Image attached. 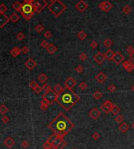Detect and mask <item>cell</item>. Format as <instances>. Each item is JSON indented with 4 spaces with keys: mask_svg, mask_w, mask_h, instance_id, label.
<instances>
[{
    "mask_svg": "<svg viewBox=\"0 0 134 149\" xmlns=\"http://www.w3.org/2000/svg\"><path fill=\"white\" fill-rule=\"evenodd\" d=\"M44 36L46 39H50L52 36H53V34H52V32L50 31H47L44 33Z\"/></svg>",
    "mask_w": 134,
    "mask_h": 149,
    "instance_id": "obj_45",
    "label": "cell"
},
{
    "mask_svg": "<svg viewBox=\"0 0 134 149\" xmlns=\"http://www.w3.org/2000/svg\"><path fill=\"white\" fill-rule=\"evenodd\" d=\"M74 126L73 123L63 112H60L48 125V127L54 134L63 138L74 128Z\"/></svg>",
    "mask_w": 134,
    "mask_h": 149,
    "instance_id": "obj_1",
    "label": "cell"
},
{
    "mask_svg": "<svg viewBox=\"0 0 134 149\" xmlns=\"http://www.w3.org/2000/svg\"><path fill=\"white\" fill-rule=\"evenodd\" d=\"M114 105H115L113 104V102H111V101L107 100L101 105L100 109L105 114H108V113H110L111 112V110H112V109H113Z\"/></svg>",
    "mask_w": 134,
    "mask_h": 149,
    "instance_id": "obj_6",
    "label": "cell"
},
{
    "mask_svg": "<svg viewBox=\"0 0 134 149\" xmlns=\"http://www.w3.org/2000/svg\"><path fill=\"white\" fill-rule=\"evenodd\" d=\"M21 12H24V13H31V12H34L33 4L24 3V2L23 5H22V10H21Z\"/></svg>",
    "mask_w": 134,
    "mask_h": 149,
    "instance_id": "obj_11",
    "label": "cell"
},
{
    "mask_svg": "<svg viewBox=\"0 0 134 149\" xmlns=\"http://www.w3.org/2000/svg\"><path fill=\"white\" fill-rule=\"evenodd\" d=\"M49 106H50V103L46 100L43 99L41 100V101H40V109L42 110H44V111H46V110L49 108Z\"/></svg>",
    "mask_w": 134,
    "mask_h": 149,
    "instance_id": "obj_26",
    "label": "cell"
},
{
    "mask_svg": "<svg viewBox=\"0 0 134 149\" xmlns=\"http://www.w3.org/2000/svg\"><path fill=\"white\" fill-rule=\"evenodd\" d=\"M49 42L47 41H46V40H43V41H41V44H40V45H41V47H42V48H45V49H46L47 48V46L49 45Z\"/></svg>",
    "mask_w": 134,
    "mask_h": 149,
    "instance_id": "obj_49",
    "label": "cell"
},
{
    "mask_svg": "<svg viewBox=\"0 0 134 149\" xmlns=\"http://www.w3.org/2000/svg\"><path fill=\"white\" fill-rule=\"evenodd\" d=\"M22 52H21V49H20L19 47H14L11 50H10V55L11 56L13 57H17V56H19V55Z\"/></svg>",
    "mask_w": 134,
    "mask_h": 149,
    "instance_id": "obj_20",
    "label": "cell"
},
{
    "mask_svg": "<svg viewBox=\"0 0 134 149\" xmlns=\"http://www.w3.org/2000/svg\"><path fill=\"white\" fill-rule=\"evenodd\" d=\"M58 95L57 93H56L53 90H51L49 91H46L42 95V99L46 100L48 102L50 103V105H52L53 103H54L55 101H57L58 99Z\"/></svg>",
    "mask_w": 134,
    "mask_h": 149,
    "instance_id": "obj_4",
    "label": "cell"
},
{
    "mask_svg": "<svg viewBox=\"0 0 134 149\" xmlns=\"http://www.w3.org/2000/svg\"><path fill=\"white\" fill-rule=\"evenodd\" d=\"M21 147H22L24 149H26L29 147V143L27 140H23L22 143H21Z\"/></svg>",
    "mask_w": 134,
    "mask_h": 149,
    "instance_id": "obj_47",
    "label": "cell"
},
{
    "mask_svg": "<svg viewBox=\"0 0 134 149\" xmlns=\"http://www.w3.org/2000/svg\"><path fill=\"white\" fill-rule=\"evenodd\" d=\"M53 148V147H52V144L49 142V141H46L43 144V145H42V148Z\"/></svg>",
    "mask_w": 134,
    "mask_h": 149,
    "instance_id": "obj_50",
    "label": "cell"
},
{
    "mask_svg": "<svg viewBox=\"0 0 134 149\" xmlns=\"http://www.w3.org/2000/svg\"><path fill=\"white\" fill-rule=\"evenodd\" d=\"M112 45H113V41H112L111 39H109V38H107V39H105L104 41H103V45L107 49L111 48Z\"/></svg>",
    "mask_w": 134,
    "mask_h": 149,
    "instance_id": "obj_33",
    "label": "cell"
},
{
    "mask_svg": "<svg viewBox=\"0 0 134 149\" xmlns=\"http://www.w3.org/2000/svg\"><path fill=\"white\" fill-rule=\"evenodd\" d=\"M42 88H43V90L45 91V92L49 91L51 90V87H50V86L48 84H43Z\"/></svg>",
    "mask_w": 134,
    "mask_h": 149,
    "instance_id": "obj_48",
    "label": "cell"
},
{
    "mask_svg": "<svg viewBox=\"0 0 134 149\" xmlns=\"http://www.w3.org/2000/svg\"><path fill=\"white\" fill-rule=\"evenodd\" d=\"M21 52H22V53H24V54H27V53H28L29 52V48L28 46H24L22 49H21Z\"/></svg>",
    "mask_w": 134,
    "mask_h": 149,
    "instance_id": "obj_53",
    "label": "cell"
},
{
    "mask_svg": "<svg viewBox=\"0 0 134 149\" xmlns=\"http://www.w3.org/2000/svg\"><path fill=\"white\" fill-rule=\"evenodd\" d=\"M76 84H77L76 80L73 77H71V76H70L64 82V87L66 89H69V90H72L76 86Z\"/></svg>",
    "mask_w": 134,
    "mask_h": 149,
    "instance_id": "obj_8",
    "label": "cell"
},
{
    "mask_svg": "<svg viewBox=\"0 0 134 149\" xmlns=\"http://www.w3.org/2000/svg\"><path fill=\"white\" fill-rule=\"evenodd\" d=\"M75 71L77 72L78 74H81V73H83V72L84 71V68L82 65H78L75 67Z\"/></svg>",
    "mask_w": 134,
    "mask_h": 149,
    "instance_id": "obj_42",
    "label": "cell"
},
{
    "mask_svg": "<svg viewBox=\"0 0 134 149\" xmlns=\"http://www.w3.org/2000/svg\"><path fill=\"white\" fill-rule=\"evenodd\" d=\"M46 49L47 52H48L49 54L53 55V54H54L56 52H57V47H56L53 44L50 43V44H49L48 46H47V48H46Z\"/></svg>",
    "mask_w": 134,
    "mask_h": 149,
    "instance_id": "obj_22",
    "label": "cell"
},
{
    "mask_svg": "<svg viewBox=\"0 0 134 149\" xmlns=\"http://www.w3.org/2000/svg\"><path fill=\"white\" fill-rule=\"evenodd\" d=\"M115 122H117L118 123H122L123 121H124V117L122 115H117V116H115Z\"/></svg>",
    "mask_w": 134,
    "mask_h": 149,
    "instance_id": "obj_35",
    "label": "cell"
},
{
    "mask_svg": "<svg viewBox=\"0 0 134 149\" xmlns=\"http://www.w3.org/2000/svg\"><path fill=\"white\" fill-rule=\"evenodd\" d=\"M2 121L3 123H9V118L6 116H2Z\"/></svg>",
    "mask_w": 134,
    "mask_h": 149,
    "instance_id": "obj_56",
    "label": "cell"
},
{
    "mask_svg": "<svg viewBox=\"0 0 134 149\" xmlns=\"http://www.w3.org/2000/svg\"><path fill=\"white\" fill-rule=\"evenodd\" d=\"M64 90H65V87H63L60 84H56L55 86L53 87V91L57 93V95H60V94L64 92Z\"/></svg>",
    "mask_w": 134,
    "mask_h": 149,
    "instance_id": "obj_24",
    "label": "cell"
},
{
    "mask_svg": "<svg viewBox=\"0 0 134 149\" xmlns=\"http://www.w3.org/2000/svg\"><path fill=\"white\" fill-rule=\"evenodd\" d=\"M100 115H101L100 112L99 111L98 109L96 108V107L93 108V109L89 112V117H91L93 120H97V119L100 116Z\"/></svg>",
    "mask_w": 134,
    "mask_h": 149,
    "instance_id": "obj_12",
    "label": "cell"
},
{
    "mask_svg": "<svg viewBox=\"0 0 134 149\" xmlns=\"http://www.w3.org/2000/svg\"><path fill=\"white\" fill-rule=\"evenodd\" d=\"M88 7H89V5L84 1V0H80V1L75 5V8L81 12H85L88 9Z\"/></svg>",
    "mask_w": 134,
    "mask_h": 149,
    "instance_id": "obj_10",
    "label": "cell"
},
{
    "mask_svg": "<svg viewBox=\"0 0 134 149\" xmlns=\"http://www.w3.org/2000/svg\"><path fill=\"white\" fill-rule=\"evenodd\" d=\"M38 86H39V85H38L35 81H34V80H32V81L30 82V84H29V87H31L33 91H34L36 87H38Z\"/></svg>",
    "mask_w": 134,
    "mask_h": 149,
    "instance_id": "obj_40",
    "label": "cell"
},
{
    "mask_svg": "<svg viewBox=\"0 0 134 149\" xmlns=\"http://www.w3.org/2000/svg\"><path fill=\"white\" fill-rule=\"evenodd\" d=\"M43 90V88H42V87H40V86H38V87H36L35 89H34V91L35 92L36 94H40L41 93V91Z\"/></svg>",
    "mask_w": 134,
    "mask_h": 149,
    "instance_id": "obj_55",
    "label": "cell"
},
{
    "mask_svg": "<svg viewBox=\"0 0 134 149\" xmlns=\"http://www.w3.org/2000/svg\"><path fill=\"white\" fill-rule=\"evenodd\" d=\"M107 90H108V91L111 92V93H114V92H115L116 91H117V87H116V86L115 84H111L109 85L108 87H107Z\"/></svg>",
    "mask_w": 134,
    "mask_h": 149,
    "instance_id": "obj_38",
    "label": "cell"
},
{
    "mask_svg": "<svg viewBox=\"0 0 134 149\" xmlns=\"http://www.w3.org/2000/svg\"><path fill=\"white\" fill-rule=\"evenodd\" d=\"M45 27L42 26V24H38V25H36V27H34V30H35V31H37L38 33H42L43 31H44Z\"/></svg>",
    "mask_w": 134,
    "mask_h": 149,
    "instance_id": "obj_37",
    "label": "cell"
},
{
    "mask_svg": "<svg viewBox=\"0 0 134 149\" xmlns=\"http://www.w3.org/2000/svg\"><path fill=\"white\" fill-rule=\"evenodd\" d=\"M20 13H21V16H22V17L26 20H30L32 17H33V16L34 14V12H31V13H24V12H20Z\"/></svg>",
    "mask_w": 134,
    "mask_h": 149,
    "instance_id": "obj_29",
    "label": "cell"
},
{
    "mask_svg": "<svg viewBox=\"0 0 134 149\" xmlns=\"http://www.w3.org/2000/svg\"><path fill=\"white\" fill-rule=\"evenodd\" d=\"M3 144H4V145H5L6 148H11L14 146V144H15V140L13 139L11 137H6L5 140H3Z\"/></svg>",
    "mask_w": 134,
    "mask_h": 149,
    "instance_id": "obj_18",
    "label": "cell"
},
{
    "mask_svg": "<svg viewBox=\"0 0 134 149\" xmlns=\"http://www.w3.org/2000/svg\"><path fill=\"white\" fill-rule=\"evenodd\" d=\"M24 66L27 67L29 70H33L34 68L37 66V63H36V62L34 61L33 59L29 58L28 60L24 62Z\"/></svg>",
    "mask_w": 134,
    "mask_h": 149,
    "instance_id": "obj_15",
    "label": "cell"
},
{
    "mask_svg": "<svg viewBox=\"0 0 134 149\" xmlns=\"http://www.w3.org/2000/svg\"><path fill=\"white\" fill-rule=\"evenodd\" d=\"M80 100L79 96L75 93L72 90L66 89L63 93L58 95L57 103L63 109L69 111L76 103H78Z\"/></svg>",
    "mask_w": 134,
    "mask_h": 149,
    "instance_id": "obj_2",
    "label": "cell"
},
{
    "mask_svg": "<svg viewBox=\"0 0 134 149\" xmlns=\"http://www.w3.org/2000/svg\"><path fill=\"white\" fill-rule=\"evenodd\" d=\"M122 67L127 72H129V73H131V72L133 71V70H134V62L131 60V59L126 60L124 62H122Z\"/></svg>",
    "mask_w": 134,
    "mask_h": 149,
    "instance_id": "obj_9",
    "label": "cell"
},
{
    "mask_svg": "<svg viewBox=\"0 0 134 149\" xmlns=\"http://www.w3.org/2000/svg\"><path fill=\"white\" fill-rule=\"evenodd\" d=\"M100 137V134L97 133V132H95V133H93V134H92V138H93L94 140H97Z\"/></svg>",
    "mask_w": 134,
    "mask_h": 149,
    "instance_id": "obj_46",
    "label": "cell"
},
{
    "mask_svg": "<svg viewBox=\"0 0 134 149\" xmlns=\"http://www.w3.org/2000/svg\"><path fill=\"white\" fill-rule=\"evenodd\" d=\"M86 37H87V35H86V33L84 31H83V30L79 31L77 34V37L81 41H84L86 38Z\"/></svg>",
    "mask_w": 134,
    "mask_h": 149,
    "instance_id": "obj_28",
    "label": "cell"
},
{
    "mask_svg": "<svg viewBox=\"0 0 134 149\" xmlns=\"http://www.w3.org/2000/svg\"><path fill=\"white\" fill-rule=\"evenodd\" d=\"M38 81H39L41 84H46V81L47 80H48V76H47V75H46L45 74H40L39 75H38Z\"/></svg>",
    "mask_w": 134,
    "mask_h": 149,
    "instance_id": "obj_27",
    "label": "cell"
},
{
    "mask_svg": "<svg viewBox=\"0 0 134 149\" xmlns=\"http://www.w3.org/2000/svg\"><path fill=\"white\" fill-rule=\"evenodd\" d=\"M120 111H121V109H120V108L118 107V105H114V107H113V109H112V110H111V113L114 115V116H117V115H118L119 114V112H120Z\"/></svg>",
    "mask_w": 134,
    "mask_h": 149,
    "instance_id": "obj_32",
    "label": "cell"
},
{
    "mask_svg": "<svg viewBox=\"0 0 134 149\" xmlns=\"http://www.w3.org/2000/svg\"><path fill=\"white\" fill-rule=\"evenodd\" d=\"M90 47H91V48L93 49H97V47H98V43H97L96 41H93L91 43H90Z\"/></svg>",
    "mask_w": 134,
    "mask_h": 149,
    "instance_id": "obj_52",
    "label": "cell"
},
{
    "mask_svg": "<svg viewBox=\"0 0 134 149\" xmlns=\"http://www.w3.org/2000/svg\"><path fill=\"white\" fill-rule=\"evenodd\" d=\"M17 38L18 39L19 41H23L24 38H25V36L24 35L23 32H19L18 34L17 35Z\"/></svg>",
    "mask_w": 134,
    "mask_h": 149,
    "instance_id": "obj_43",
    "label": "cell"
},
{
    "mask_svg": "<svg viewBox=\"0 0 134 149\" xmlns=\"http://www.w3.org/2000/svg\"><path fill=\"white\" fill-rule=\"evenodd\" d=\"M48 10L55 16L58 17L67 10V6L60 0H55L54 2H51L48 6Z\"/></svg>",
    "mask_w": 134,
    "mask_h": 149,
    "instance_id": "obj_3",
    "label": "cell"
},
{
    "mask_svg": "<svg viewBox=\"0 0 134 149\" xmlns=\"http://www.w3.org/2000/svg\"><path fill=\"white\" fill-rule=\"evenodd\" d=\"M46 6H47V2L46 0H35V1L33 2L34 10L36 13L41 12V11L44 9Z\"/></svg>",
    "mask_w": 134,
    "mask_h": 149,
    "instance_id": "obj_5",
    "label": "cell"
},
{
    "mask_svg": "<svg viewBox=\"0 0 134 149\" xmlns=\"http://www.w3.org/2000/svg\"><path fill=\"white\" fill-rule=\"evenodd\" d=\"M7 10V7L4 3H2L0 5V14H4Z\"/></svg>",
    "mask_w": 134,
    "mask_h": 149,
    "instance_id": "obj_39",
    "label": "cell"
},
{
    "mask_svg": "<svg viewBox=\"0 0 134 149\" xmlns=\"http://www.w3.org/2000/svg\"><path fill=\"white\" fill-rule=\"evenodd\" d=\"M129 58H130L131 60L134 62V52H133L131 55H129Z\"/></svg>",
    "mask_w": 134,
    "mask_h": 149,
    "instance_id": "obj_57",
    "label": "cell"
},
{
    "mask_svg": "<svg viewBox=\"0 0 134 149\" xmlns=\"http://www.w3.org/2000/svg\"><path fill=\"white\" fill-rule=\"evenodd\" d=\"M8 112H9V109L6 106V105L2 104L1 106H0V113H1V115H2V116H5V115Z\"/></svg>",
    "mask_w": 134,
    "mask_h": 149,
    "instance_id": "obj_30",
    "label": "cell"
},
{
    "mask_svg": "<svg viewBox=\"0 0 134 149\" xmlns=\"http://www.w3.org/2000/svg\"><path fill=\"white\" fill-rule=\"evenodd\" d=\"M132 127H133V129L134 130V122H133V123H132Z\"/></svg>",
    "mask_w": 134,
    "mask_h": 149,
    "instance_id": "obj_59",
    "label": "cell"
},
{
    "mask_svg": "<svg viewBox=\"0 0 134 149\" xmlns=\"http://www.w3.org/2000/svg\"><path fill=\"white\" fill-rule=\"evenodd\" d=\"M10 17H8L5 13L0 14V28H3L4 26L10 22Z\"/></svg>",
    "mask_w": 134,
    "mask_h": 149,
    "instance_id": "obj_17",
    "label": "cell"
},
{
    "mask_svg": "<svg viewBox=\"0 0 134 149\" xmlns=\"http://www.w3.org/2000/svg\"><path fill=\"white\" fill-rule=\"evenodd\" d=\"M98 8L103 12H108L112 8H113V6H112V4L108 1H103V2H101L100 4H99Z\"/></svg>",
    "mask_w": 134,
    "mask_h": 149,
    "instance_id": "obj_7",
    "label": "cell"
},
{
    "mask_svg": "<svg viewBox=\"0 0 134 149\" xmlns=\"http://www.w3.org/2000/svg\"><path fill=\"white\" fill-rule=\"evenodd\" d=\"M66 145H67V141H66V140H64L63 141L61 142V144H60V145H59V147L57 148V149H63Z\"/></svg>",
    "mask_w": 134,
    "mask_h": 149,
    "instance_id": "obj_54",
    "label": "cell"
},
{
    "mask_svg": "<svg viewBox=\"0 0 134 149\" xmlns=\"http://www.w3.org/2000/svg\"><path fill=\"white\" fill-rule=\"evenodd\" d=\"M54 1H55V0H50V3H51V2H54Z\"/></svg>",
    "mask_w": 134,
    "mask_h": 149,
    "instance_id": "obj_60",
    "label": "cell"
},
{
    "mask_svg": "<svg viewBox=\"0 0 134 149\" xmlns=\"http://www.w3.org/2000/svg\"><path fill=\"white\" fill-rule=\"evenodd\" d=\"M95 79H96V80L98 83L103 84L107 79V76L104 73H103V72H100V73H98L96 75V76H95Z\"/></svg>",
    "mask_w": 134,
    "mask_h": 149,
    "instance_id": "obj_16",
    "label": "cell"
},
{
    "mask_svg": "<svg viewBox=\"0 0 134 149\" xmlns=\"http://www.w3.org/2000/svg\"><path fill=\"white\" fill-rule=\"evenodd\" d=\"M118 129L122 133H126V132L129 130V126L126 122H122V123H120Z\"/></svg>",
    "mask_w": 134,
    "mask_h": 149,
    "instance_id": "obj_21",
    "label": "cell"
},
{
    "mask_svg": "<svg viewBox=\"0 0 134 149\" xmlns=\"http://www.w3.org/2000/svg\"><path fill=\"white\" fill-rule=\"evenodd\" d=\"M79 59H80V60H82V61H85L86 59H88V56H87V54L85 53V52H82V53L80 54Z\"/></svg>",
    "mask_w": 134,
    "mask_h": 149,
    "instance_id": "obj_44",
    "label": "cell"
},
{
    "mask_svg": "<svg viewBox=\"0 0 134 149\" xmlns=\"http://www.w3.org/2000/svg\"><path fill=\"white\" fill-rule=\"evenodd\" d=\"M79 88L81 89L82 91H85V90H86V89H87V87H88V86H87V84H86L85 82H81L80 84H79Z\"/></svg>",
    "mask_w": 134,
    "mask_h": 149,
    "instance_id": "obj_41",
    "label": "cell"
},
{
    "mask_svg": "<svg viewBox=\"0 0 134 149\" xmlns=\"http://www.w3.org/2000/svg\"><path fill=\"white\" fill-rule=\"evenodd\" d=\"M64 140V138L63 137H59V136L57 135V137H56V138L52 141L51 144H52V147H53V149H57V148L59 147V145L60 144H61V142Z\"/></svg>",
    "mask_w": 134,
    "mask_h": 149,
    "instance_id": "obj_19",
    "label": "cell"
},
{
    "mask_svg": "<svg viewBox=\"0 0 134 149\" xmlns=\"http://www.w3.org/2000/svg\"><path fill=\"white\" fill-rule=\"evenodd\" d=\"M131 10H132V8L129 5H126L122 8V12L125 14H129V12H131Z\"/></svg>",
    "mask_w": 134,
    "mask_h": 149,
    "instance_id": "obj_36",
    "label": "cell"
},
{
    "mask_svg": "<svg viewBox=\"0 0 134 149\" xmlns=\"http://www.w3.org/2000/svg\"><path fill=\"white\" fill-rule=\"evenodd\" d=\"M105 59H106V58H105L104 54L101 53L100 52H98L93 56L94 61L96 62L97 64H99V65L102 64V63L103 62V61H104Z\"/></svg>",
    "mask_w": 134,
    "mask_h": 149,
    "instance_id": "obj_13",
    "label": "cell"
},
{
    "mask_svg": "<svg viewBox=\"0 0 134 149\" xmlns=\"http://www.w3.org/2000/svg\"><path fill=\"white\" fill-rule=\"evenodd\" d=\"M126 51H127V52L129 55H131L134 52V48H133V46H131V45H129L127 48H126Z\"/></svg>",
    "mask_w": 134,
    "mask_h": 149,
    "instance_id": "obj_51",
    "label": "cell"
},
{
    "mask_svg": "<svg viewBox=\"0 0 134 149\" xmlns=\"http://www.w3.org/2000/svg\"><path fill=\"white\" fill-rule=\"evenodd\" d=\"M74 149H78V148H74Z\"/></svg>",
    "mask_w": 134,
    "mask_h": 149,
    "instance_id": "obj_63",
    "label": "cell"
},
{
    "mask_svg": "<svg viewBox=\"0 0 134 149\" xmlns=\"http://www.w3.org/2000/svg\"><path fill=\"white\" fill-rule=\"evenodd\" d=\"M124 59H125V57L122 53H121L120 52H116L115 55V57L113 59V61L116 65H119L121 62H123Z\"/></svg>",
    "mask_w": 134,
    "mask_h": 149,
    "instance_id": "obj_14",
    "label": "cell"
},
{
    "mask_svg": "<svg viewBox=\"0 0 134 149\" xmlns=\"http://www.w3.org/2000/svg\"><path fill=\"white\" fill-rule=\"evenodd\" d=\"M22 3H20L19 1H16L15 2H14L12 4V8L14 10H15L16 11H19L21 12V10H22Z\"/></svg>",
    "mask_w": 134,
    "mask_h": 149,
    "instance_id": "obj_25",
    "label": "cell"
},
{
    "mask_svg": "<svg viewBox=\"0 0 134 149\" xmlns=\"http://www.w3.org/2000/svg\"><path fill=\"white\" fill-rule=\"evenodd\" d=\"M43 149H53V148H43Z\"/></svg>",
    "mask_w": 134,
    "mask_h": 149,
    "instance_id": "obj_61",
    "label": "cell"
},
{
    "mask_svg": "<svg viewBox=\"0 0 134 149\" xmlns=\"http://www.w3.org/2000/svg\"><path fill=\"white\" fill-rule=\"evenodd\" d=\"M131 90H132V91H133L134 92V84H133V86L131 87Z\"/></svg>",
    "mask_w": 134,
    "mask_h": 149,
    "instance_id": "obj_58",
    "label": "cell"
},
{
    "mask_svg": "<svg viewBox=\"0 0 134 149\" xmlns=\"http://www.w3.org/2000/svg\"><path fill=\"white\" fill-rule=\"evenodd\" d=\"M102 96H103V95H102V93H101L100 91H95V92L93 94V97L96 100L100 99L101 98H102Z\"/></svg>",
    "mask_w": 134,
    "mask_h": 149,
    "instance_id": "obj_34",
    "label": "cell"
},
{
    "mask_svg": "<svg viewBox=\"0 0 134 149\" xmlns=\"http://www.w3.org/2000/svg\"><path fill=\"white\" fill-rule=\"evenodd\" d=\"M10 21H12L13 23H17V21L19 20V16L17 15L16 12H13L10 16Z\"/></svg>",
    "mask_w": 134,
    "mask_h": 149,
    "instance_id": "obj_31",
    "label": "cell"
},
{
    "mask_svg": "<svg viewBox=\"0 0 134 149\" xmlns=\"http://www.w3.org/2000/svg\"><path fill=\"white\" fill-rule=\"evenodd\" d=\"M115 52H114L113 50H111V49H108L104 53L105 58L107 59V60H113V59L115 57Z\"/></svg>",
    "mask_w": 134,
    "mask_h": 149,
    "instance_id": "obj_23",
    "label": "cell"
},
{
    "mask_svg": "<svg viewBox=\"0 0 134 149\" xmlns=\"http://www.w3.org/2000/svg\"><path fill=\"white\" fill-rule=\"evenodd\" d=\"M32 2H34V1H35V0H32Z\"/></svg>",
    "mask_w": 134,
    "mask_h": 149,
    "instance_id": "obj_62",
    "label": "cell"
}]
</instances>
